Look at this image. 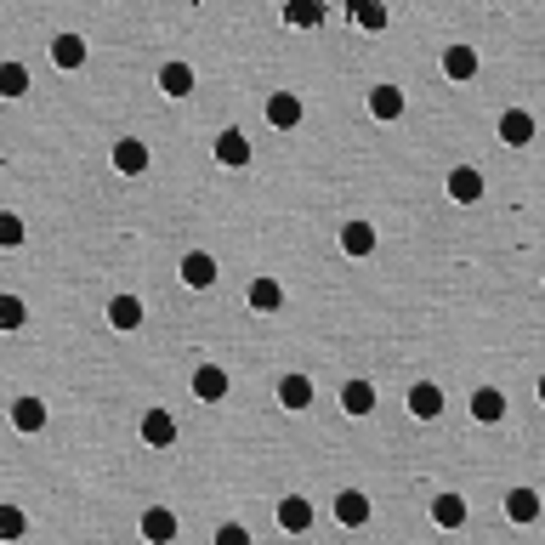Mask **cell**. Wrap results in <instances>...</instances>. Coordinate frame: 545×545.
Returning a JSON list of instances; mask_svg holds the SVG:
<instances>
[{"label":"cell","mask_w":545,"mask_h":545,"mask_svg":"<svg viewBox=\"0 0 545 545\" xmlns=\"http://www.w3.org/2000/svg\"><path fill=\"white\" fill-rule=\"evenodd\" d=\"M500 142H506V148H529V142H534V114L506 109V114H500Z\"/></svg>","instance_id":"6da1fadb"},{"label":"cell","mask_w":545,"mask_h":545,"mask_svg":"<svg viewBox=\"0 0 545 545\" xmlns=\"http://www.w3.org/2000/svg\"><path fill=\"white\" fill-rule=\"evenodd\" d=\"M409 415L415 421H437V415H444V392H437L432 381H415L409 387Z\"/></svg>","instance_id":"7a4b0ae2"},{"label":"cell","mask_w":545,"mask_h":545,"mask_svg":"<svg viewBox=\"0 0 545 545\" xmlns=\"http://www.w3.org/2000/svg\"><path fill=\"white\" fill-rule=\"evenodd\" d=\"M267 125H279V131L301 125V97H296V91H272V97H267Z\"/></svg>","instance_id":"3957f363"},{"label":"cell","mask_w":545,"mask_h":545,"mask_svg":"<svg viewBox=\"0 0 545 545\" xmlns=\"http://www.w3.org/2000/svg\"><path fill=\"white\" fill-rule=\"evenodd\" d=\"M142 437H148L154 449L177 444V415H171V409H148V415H142Z\"/></svg>","instance_id":"277c9868"},{"label":"cell","mask_w":545,"mask_h":545,"mask_svg":"<svg viewBox=\"0 0 545 545\" xmlns=\"http://www.w3.org/2000/svg\"><path fill=\"white\" fill-rule=\"evenodd\" d=\"M142 540L171 545V540H177V517L165 512V506H148V512H142Z\"/></svg>","instance_id":"5b68a950"},{"label":"cell","mask_w":545,"mask_h":545,"mask_svg":"<svg viewBox=\"0 0 545 545\" xmlns=\"http://www.w3.org/2000/svg\"><path fill=\"white\" fill-rule=\"evenodd\" d=\"M194 397H205V404L227 397V369H216V364H199V369H194Z\"/></svg>","instance_id":"8992f818"},{"label":"cell","mask_w":545,"mask_h":545,"mask_svg":"<svg viewBox=\"0 0 545 545\" xmlns=\"http://www.w3.org/2000/svg\"><path fill=\"white\" fill-rule=\"evenodd\" d=\"M335 517H341L347 529H364V522H369V500L359 489H341V494H335Z\"/></svg>","instance_id":"52a82bcc"},{"label":"cell","mask_w":545,"mask_h":545,"mask_svg":"<svg viewBox=\"0 0 545 545\" xmlns=\"http://www.w3.org/2000/svg\"><path fill=\"white\" fill-rule=\"evenodd\" d=\"M182 284H194V290H211V284H216V262L205 256V250H194V256H182Z\"/></svg>","instance_id":"ba28073f"},{"label":"cell","mask_w":545,"mask_h":545,"mask_svg":"<svg viewBox=\"0 0 545 545\" xmlns=\"http://www.w3.org/2000/svg\"><path fill=\"white\" fill-rule=\"evenodd\" d=\"M279 529H290V534H307V529H312V506H307L301 494L279 500Z\"/></svg>","instance_id":"9c48e42d"},{"label":"cell","mask_w":545,"mask_h":545,"mask_svg":"<svg viewBox=\"0 0 545 545\" xmlns=\"http://www.w3.org/2000/svg\"><path fill=\"white\" fill-rule=\"evenodd\" d=\"M449 194L460 199V205H472V199H483V177L472 171V165H454L449 171Z\"/></svg>","instance_id":"30bf717a"},{"label":"cell","mask_w":545,"mask_h":545,"mask_svg":"<svg viewBox=\"0 0 545 545\" xmlns=\"http://www.w3.org/2000/svg\"><path fill=\"white\" fill-rule=\"evenodd\" d=\"M52 62L57 69H80V62H86V40L80 34H57L52 40Z\"/></svg>","instance_id":"8fae6325"},{"label":"cell","mask_w":545,"mask_h":545,"mask_svg":"<svg viewBox=\"0 0 545 545\" xmlns=\"http://www.w3.org/2000/svg\"><path fill=\"white\" fill-rule=\"evenodd\" d=\"M159 91L165 97H187L194 91V69H187V62H165L159 69Z\"/></svg>","instance_id":"7c38bea8"},{"label":"cell","mask_w":545,"mask_h":545,"mask_svg":"<svg viewBox=\"0 0 545 545\" xmlns=\"http://www.w3.org/2000/svg\"><path fill=\"white\" fill-rule=\"evenodd\" d=\"M12 426L17 432H40L46 426V404H40V397H17L12 404Z\"/></svg>","instance_id":"4fadbf2b"},{"label":"cell","mask_w":545,"mask_h":545,"mask_svg":"<svg viewBox=\"0 0 545 545\" xmlns=\"http://www.w3.org/2000/svg\"><path fill=\"white\" fill-rule=\"evenodd\" d=\"M369 114L375 120H397V114H404V91H397V86H375L369 91Z\"/></svg>","instance_id":"5bb4252c"},{"label":"cell","mask_w":545,"mask_h":545,"mask_svg":"<svg viewBox=\"0 0 545 545\" xmlns=\"http://www.w3.org/2000/svg\"><path fill=\"white\" fill-rule=\"evenodd\" d=\"M279 404L284 409H307L312 404V381H307V375H284V381H279Z\"/></svg>","instance_id":"9a60e30c"},{"label":"cell","mask_w":545,"mask_h":545,"mask_svg":"<svg viewBox=\"0 0 545 545\" xmlns=\"http://www.w3.org/2000/svg\"><path fill=\"white\" fill-rule=\"evenodd\" d=\"M114 165H120V171H125V177H137V171H148V148H142V142H137V137H125V142H120V148H114Z\"/></svg>","instance_id":"2e32d148"},{"label":"cell","mask_w":545,"mask_h":545,"mask_svg":"<svg viewBox=\"0 0 545 545\" xmlns=\"http://www.w3.org/2000/svg\"><path fill=\"white\" fill-rule=\"evenodd\" d=\"M444 74H449V80H472V74H477V52H472V46H449V52H444Z\"/></svg>","instance_id":"e0dca14e"},{"label":"cell","mask_w":545,"mask_h":545,"mask_svg":"<svg viewBox=\"0 0 545 545\" xmlns=\"http://www.w3.org/2000/svg\"><path fill=\"white\" fill-rule=\"evenodd\" d=\"M216 159H222V165H250V142H244V131H222V137H216Z\"/></svg>","instance_id":"ac0fdd59"},{"label":"cell","mask_w":545,"mask_h":545,"mask_svg":"<svg viewBox=\"0 0 545 545\" xmlns=\"http://www.w3.org/2000/svg\"><path fill=\"white\" fill-rule=\"evenodd\" d=\"M109 324H114V330H137V324H142V301H137V296H114V301H109Z\"/></svg>","instance_id":"d6986e66"},{"label":"cell","mask_w":545,"mask_h":545,"mask_svg":"<svg viewBox=\"0 0 545 545\" xmlns=\"http://www.w3.org/2000/svg\"><path fill=\"white\" fill-rule=\"evenodd\" d=\"M341 409H347V415H369V409H375V387H369V381H347V387H341Z\"/></svg>","instance_id":"ffe728a7"},{"label":"cell","mask_w":545,"mask_h":545,"mask_svg":"<svg viewBox=\"0 0 545 545\" xmlns=\"http://www.w3.org/2000/svg\"><path fill=\"white\" fill-rule=\"evenodd\" d=\"M506 517H512V522H534V517H540V494H534V489H512V494H506Z\"/></svg>","instance_id":"44dd1931"},{"label":"cell","mask_w":545,"mask_h":545,"mask_svg":"<svg viewBox=\"0 0 545 545\" xmlns=\"http://www.w3.org/2000/svg\"><path fill=\"white\" fill-rule=\"evenodd\" d=\"M341 244H347V256H369V250H375V227L369 222H347L341 227Z\"/></svg>","instance_id":"7402d4cb"},{"label":"cell","mask_w":545,"mask_h":545,"mask_svg":"<svg viewBox=\"0 0 545 545\" xmlns=\"http://www.w3.org/2000/svg\"><path fill=\"white\" fill-rule=\"evenodd\" d=\"M472 415H477V421H483V426H494L500 415H506V397H500L494 387H483V392L472 397Z\"/></svg>","instance_id":"603a6c76"},{"label":"cell","mask_w":545,"mask_h":545,"mask_svg":"<svg viewBox=\"0 0 545 545\" xmlns=\"http://www.w3.org/2000/svg\"><path fill=\"white\" fill-rule=\"evenodd\" d=\"M432 517L444 522V529H460V522H466V500H460V494H437L432 500Z\"/></svg>","instance_id":"cb8c5ba5"},{"label":"cell","mask_w":545,"mask_h":545,"mask_svg":"<svg viewBox=\"0 0 545 545\" xmlns=\"http://www.w3.org/2000/svg\"><path fill=\"white\" fill-rule=\"evenodd\" d=\"M352 24H359V29H387V6H381V0H352Z\"/></svg>","instance_id":"d4e9b609"},{"label":"cell","mask_w":545,"mask_h":545,"mask_svg":"<svg viewBox=\"0 0 545 545\" xmlns=\"http://www.w3.org/2000/svg\"><path fill=\"white\" fill-rule=\"evenodd\" d=\"M284 24H296V29H319V24H324V6H312V0H296V6H284Z\"/></svg>","instance_id":"484cf974"},{"label":"cell","mask_w":545,"mask_h":545,"mask_svg":"<svg viewBox=\"0 0 545 545\" xmlns=\"http://www.w3.org/2000/svg\"><path fill=\"white\" fill-rule=\"evenodd\" d=\"M279 301H284V290L272 284V279H256V284H250V307H262V312H272V307H279Z\"/></svg>","instance_id":"4316f807"},{"label":"cell","mask_w":545,"mask_h":545,"mask_svg":"<svg viewBox=\"0 0 545 545\" xmlns=\"http://www.w3.org/2000/svg\"><path fill=\"white\" fill-rule=\"evenodd\" d=\"M0 91H6V97H24L29 91V69H24V62H6V69H0Z\"/></svg>","instance_id":"83f0119b"},{"label":"cell","mask_w":545,"mask_h":545,"mask_svg":"<svg viewBox=\"0 0 545 545\" xmlns=\"http://www.w3.org/2000/svg\"><path fill=\"white\" fill-rule=\"evenodd\" d=\"M0 324H6V330H24V301H17V296H0Z\"/></svg>","instance_id":"f1b7e54d"},{"label":"cell","mask_w":545,"mask_h":545,"mask_svg":"<svg viewBox=\"0 0 545 545\" xmlns=\"http://www.w3.org/2000/svg\"><path fill=\"white\" fill-rule=\"evenodd\" d=\"M0 244H24V222H17L12 211L0 216Z\"/></svg>","instance_id":"f546056e"},{"label":"cell","mask_w":545,"mask_h":545,"mask_svg":"<svg viewBox=\"0 0 545 545\" xmlns=\"http://www.w3.org/2000/svg\"><path fill=\"white\" fill-rule=\"evenodd\" d=\"M0 534H6V540H17V534H24V512H17V506H6V512H0Z\"/></svg>","instance_id":"4dcf8cb0"},{"label":"cell","mask_w":545,"mask_h":545,"mask_svg":"<svg viewBox=\"0 0 545 545\" xmlns=\"http://www.w3.org/2000/svg\"><path fill=\"white\" fill-rule=\"evenodd\" d=\"M216 545H250V534L239 529V522H222V529H216Z\"/></svg>","instance_id":"1f68e13d"},{"label":"cell","mask_w":545,"mask_h":545,"mask_svg":"<svg viewBox=\"0 0 545 545\" xmlns=\"http://www.w3.org/2000/svg\"><path fill=\"white\" fill-rule=\"evenodd\" d=\"M540 404H545V375H540Z\"/></svg>","instance_id":"d6a6232c"}]
</instances>
